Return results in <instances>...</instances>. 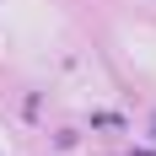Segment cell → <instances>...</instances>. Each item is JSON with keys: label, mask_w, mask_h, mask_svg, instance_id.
Masks as SVG:
<instances>
[{"label": "cell", "mask_w": 156, "mask_h": 156, "mask_svg": "<svg viewBox=\"0 0 156 156\" xmlns=\"http://www.w3.org/2000/svg\"><path fill=\"white\" fill-rule=\"evenodd\" d=\"M135 156H151V151H135Z\"/></svg>", "instance_id": "cell-1"}, {"label": "cell", "mask_w": 156, "mask_h": 156, "mask_svg": "<svg viewBox=\"0 0 156 156\" xmlns=\"http://www.w3.org/2000/svg\"><path fill=\"white\" fill-rule=\"evenodd\" d=\"M151 135H156V124H151Z\"/></svg>", "instance_id": "cell-2"}]
</instances>
